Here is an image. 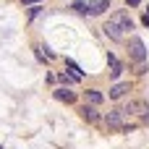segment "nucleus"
<instances>
[{
    "mask_svg": "<svg viewBox=\"0 0 149 149\" xmlns=\"http://www.w3.org/2000/svg\"><path fill=\"white\" fill-rule=\"evenodd\" d=\"M126 52H128V60H131V63H136V65L147 63V58H149L144 39H141V37H136V34H131V37L126 39Z\"/></svg>",
    "mask_w": 149,
    "mask_h": 149,
    "instance_id": "obj_2",
    "label": "nucleus"
},
{
    "mask_svg": "<svg viewBox=\"0 0 149 149\" xmlns=\"http://www.w3.org/2000/svg\"><path fill=\"white\" fill-rule=\"evenodd\" d=\"M84 102H86V105L100 107V105L105 102V94H102L100 89H94V86H92V89H86V92H84Z\"/></svg>",
    "mask_w": 149,
    "mask_h": 149,
    "instance_id": "obj_9",
    "label": "nucleus"
},
{
    "mask_svg": "<svg viewBox=\"0 0 149 149\" xmlns=\"http://www.w3.org/2000/svg\"><path fill=\"white\" fill-rule=\"evenodd\" d=\"M39 13H42V8H39V5H34V8H29V18H37Z\"/></svg>",
    "mask_w": 149,
    "mask_h": 149,
    "instance_id": "obj_15",
    "label": "nucleus"
},
{
    "mask_svg": "<svg viewBox=\"0 0 149 149\" xmlns=\"http://www.w3.org/2000/svg\"><path fill=\"white\" fill-rule=\"evenodd\" d=\"M45 0H21V5L24 8H34V5H42Z\"/></svg>",
    "mask_w": 149,
    "mask_h": 149,
    "instance_id": "obj_14",
    "label": "nucleus"
},
{
    "mask_svg": "<svg viewBox=\"0 0 149 149\" xmlns=\"http://www.w3.org/2000/svg\"><path fill=\"white\" fill-rule=\"evenodd\" d=\"M86 3H89V16H102V13H107L113 0H86Z\"/></svg>",
    "mask_w": 149,
    "mask_h": 149,
    "instance_id": "obj_10",
    "label": "nucleus"
},
{
    "mask_svg": "<svg viewBox=\"0 0 149 149\" xmlns=\"http://www.w3.org/2000/svg\"><path fill=\"white\" fill-rule=\"evenodd\" d=\"M52 97H55L58 102H65V105H76V100H79V94H76L71 86H55V89H52Z\"/></svg>",
    "mask_w": 149,
    "mask_h": 149,
    "instance_id": "obj_5",
    "label": "nucleus"
},
{
    "mask_svg": "<svg viewBox=\"0 0 149 149\" xmlns=\"http://www.w3.org/2000/svg\"><path fill=\"white\" fill-rule=\"evenodd\" d=\"M123 113L126 115H141V120L147 123L149 120V102H144V100H131V102L123 105Z\"/></svg>",
    "mask_w": 149,
    "mask_h": 149,
    "instance_id": "obj_4",
    "label": "nucleus"
},
{
    "mask_svg": "<svg viewBox=\"0 0 149 149\" xmlns=\"http://www.w3.org/2000/svg\"><path fill=\"white\" fill-rule=\"evenodd\" d=\"M136 73H139V76H144V73H147V63H141V65H136Z\"/></svg>",
    "mask_w": 149,
    "mask_h": 149,
    "instance_id": "obj_17",
    "label": "nucleus"
},
{
    "mask_svg": "<svg viewBox=\"0 0 149 149\" xmlns=\"http://www.w3.org/2000/svg\"><path fill=\"white\" fill-rule=\"evenodd\" d=\"M139 5H141V0H126V10L128 8H139Z\"/></svg>",
    "mask_w": 149,
    "mask_h": 149,
    "instance_id": "obj_16",
    "label": "nucleus"
},
{
    "mask_svg": "<svg viewBox=\"0 0 149 149\" xmlns=\"http://www.w3.org/2000/svg\"><path fill=\"white\" fill-rule=\"evenodd\" d=\"M126 113H123V107H113V110H107L105 115H102V123H105V128L107 131H120L123 126H126Z\"/></svg>",
    "mask_w": 149,
    "mask_h": 149,
    "instance_id": "obj_3",
    "label": "nucleus"
},
{
    "mask_svg": "<svg viewBox=\"0 0 149 149\" xmlns=\"http://www.w3.org/2000/svg\"><path fill=\"white\" fill-rule=\"evenodd\" d=\"M79 115H81V118H84L86 123H97V120H102V115H100V110H97L94 105H86V102H84V105L79 107Z\"/></svg>",
    "mask_w": 149,
    "mask_h": 149,
    "instance_id": "obj_8",
    "label": "nucleus"
},
{
    "mask_svg": "<svg viewBox=\"0 0 149 149\" xmlns=\"http://www.w3.org/2000/svg\"><path fill=\"white\" fill-rule=\"evenodd\" d=\"M144 16H147V18H149V8H147V13H144Z\"/></svg>",
    "mask_w": 149,
    "mask_h": 149,
    "instance_id": "obj_18",
    "label": "nucleus"
},
{
    "mask_svg": "<svg viewBox=\"0 0 149 149\" xmlns=\"http://www.w3.org/2000/svg\"><path fill=\"white\" fill-rule=\"evenodd\" d=\"M128 92H131V81H115V84L110 86V92H107V97L118 102V100H123V97H126Z\"/></svg>",
    "mask_w": 149,
    "mask_h": 149,
    "instance_id": "obj_6",
    "label": "nucleus"
},
{
    "mask_svg": "<svg viewBox=\"0 0 149 149\" xmlns=\"http://www.w3.org/2000/svg\"><path fill=\"white\" fill-rule=\"evenodd\" d=\"M134 29H136V24H134V18L128 16L126 8L113 10V13L107 16V21L102 24V34H105L107 39H113V42H126Z\"/></svg>",
    "mask_w": 149,
    "mask_h": 149,
    "instance_id": "obj_1",
    "label": "nucleus"
},
{
    "mask_svg": "<svg viewBox=\"0 0 149 149\" xmlns=\"http://www.w3.org/2000/svg\"><path fill=\"white\" fill-rule=\"evenodd\" d=\"M55 81H58L60 86H76L81 79H76V76L68 73V71H58V73H55Z\"/></svg>",
    "mask_w": 149,
    "mask_h": 149,
    "instance_id": "obj_11",
    "label": "nucleus"
},
{
    "mask_svg": "<svg viewBox=\"0 0 149 149\" xmlns=\"http://www.w3.org/2000/svg\"><path fill=\"white\" fill-rule=\"evenodd\" d=\"M71 8H73L79 16H89V3H86V0H73Z\"/></svg>",
    "mask_w": 149,
    "mask_h": 149,
    "instance_id": "obj_13",
    "label": "nucleus"
},
{
    "mask_svg": "<svg viewBox=\"0 0 149 149\" xmlns=\"http://www.w3.org/2000/svg\"><path fill=\"white\" fill-rule=\"evenodd\" d=\"M107 63H110V79L113 81H118L120 76H123V71H126V65L115 58V52H107Z\"/></svg>",
    "mask_w": 149,
    "mask_h": 149,
    "instance_id": "obj_7",
    "label": "nucleus"
},
{
    "mask_svg": "<svg viewBox=\"0 0 149 149\" xmlns=\"http://www.w3.org/2000/svg\"><path fill=\"white\" fill-rule=\"evenodd\" d=\"M63 63H65V68H71V73H73L76 79H84V73H86V71H81V65H79L73 58H63Z\"/></svg>",
    "mask_w": 149,
    "mask_h": 149,
    "instance_id": "obj_12",
    "label": "nucleus"
}]
</instances>
